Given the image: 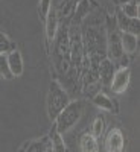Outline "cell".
Instances as JSON below:
<instances>
[{"label": "cell", "mask_w": 140, "mask_h": 152, "mask_svg": "<svg viewBox=\"0 0 140 152\" xmlns=\"http://www.w3.org/2000/svg\"><path fill=\"white\" fill-rule=\"evenodd\" d=\"M81 116H82V102H79V100L69 102L67 107L56 116V119H55V129L61 135L69 132L73 126L79 122Z\"/></svg>", "instance_id": "cell-1"}, {"label": "cell", "mask_w": 140, "mask_h": 152, "mask_svg": "<svg viewBox=\"0 0 140 152\" xmlns=\"http://www.w3.org/2000/svg\"><path fill=\"white\" fill-rule=\"evenodd\" d=\"M69 94L56 81H52L49 85V94H47V116L50 120H55L58 114L67 107Z\"/></svg>", "instance_id": "cell-2"}, {"label": "cell", "mask_w": 140, "mask_h": 152, "mask_svg": "<svg viewBox=\"0 0 140 152\" xmlns=\"http://www.w3.org/2000/svg\"><path fill=\"white\" fill-rule=\"evenodd\" d=\"M130 79H131V70L128 67H122L120 70H117L113 75V79L110 82L111 90L117 94L123 93L130 85Z\"/></svg>", "instance_id": "cell-3"}, {"label": "cell", "mask_w": 140, "mask_h": 152, "mask_svg": "<svg viewBox=\"0 0 140 152\" xmlns=\"http://www.w3.org/2000/svg\"><path fill=\"white\" fill-rule=\"evenodd\" d=\"M107 152H123V134L119 128H113L105 140Z\"/></svg>", "instance_id": "cell-4"}, {"label": "cell", "mask_w": 140, "mask_h": 152, "mask_svg": "<svg viewBox=\"0 0 140 152\" xmlns=\"http://www.w3.org/2000/svg\"><path fill=\"white\" fill-rule=\"evenodd\" d=\"M46 41H47V50H50V46H52L55 37H56V31H58V17L56 12L50 9L49 14L46 17Z\"/></svg>", "instance_id": "cell-5"}, {"label": "cell", "mask_w": 140, "mask_h": 152, "mask_svg": "<svg viewBox=\"0 0 140 152\" xmlns=\"http://www.w3.org/2000/svg\"><path fill=\"white\" fill-rule=\"evenodd\" d=\"M8 58V66H9V70H11V75L12 76H21L23 75V58H21V53L18 52L17 49L11 50V52L6 55Z\"/></svg>", "instance_id": "cell-6"}, {"label": "cell", "mask_w": 140, "mask_h": 152, "mask_svg": "<svg viewBox=\"0 0 140 152\" xmlns=\"http://www.w3.org/2000/svg\"><path fill=\"white\" fill-rule=\"evenodd\" d=\"M137 35L134 34H130V32H123L120 35V46H122V52L125 53H130L133 55L136 50H137Z\"/></svg>", "instance_id": "cell-7"}, {"label": "cell", "mask_w": 140, "mask_h": 152, "mask_svg": "<svg viewBox=\"0 0 140 152\" xmlns=\"http://www.w3.org/2000/svg\"><path fill=\"white\" fill-rule=\"evenodd\" d=\"M117 21H119V26L123 32H130L134 35H139V20L136 18H128L125 17L122 12H117Z\"/></svg>", "instance_id": "cell-8"}, {"label": "cell", "mask_w": 140, "mask_h": 152, "mask_svg": "<svg viewBox=\"0 0 140 152\" xmlns=\"http://www.w3.org/2000/svg\"><path fill=\"white\" fill-rule=\"evenodd\" d=\"M108 52H110V58H113V59L120 58L123 53L122 46H120V37L116 32L110 34V37H108Z\"/></svg>", "instance_id": "cell-9"}, {"label": "cell", "mask_w": 140, "mask_h": 152, "mask_svg": "<svg viewBox=\"0 0 140 152\" xmlns=\"http://www.w3.org/2000/svg\"><path fill=\"white\" fill-rule=\"evenodd\" d=\"M81 152H99V146H97V140L96 137L92 134H84L81 137Z\"/></svg>", "instance_id": "cell-10"}, {"label": "cell", "mask_w": 140, "mask_h": 152, "mask_svg": "<svg viewBox=\"0 0 140 152\" xmlns=\"http://www.w3.org/2000/svg\"><path fill=\"white\" fill-rule=\"evenodd\" d=\"M93 104H95L97 108L104 110V111H110V113L116 111V107H114L113 100H111L107 94H104V93H97V94L93 97Z\"/></svg>", "instance_id": "cell-11"}, {"label": "cell", "mask_w": 140, "mask_h": 152, "mask_svg": "<svg viewBox=\"0 0 140 152\" xmlns=\"http://www.w3.org/2000/svg\"><path fill=\"white\" fill-rule=\"evenodd\" d=\"M49 138H50V143H52V149H54V152H66L64 140H62L61 134H58V131L55 129V126L52 128V131H50Z\"/></svg>", "instance_id": "cell-12"}, {"label": "cell", "mask_w": 140, "mask_h": 152, "mask_svg": "<svg viewBox=\"0 0 140 152\" xmlns=\"http://www.w3.org/2000/svg\"><path fill=\"white\" fill-rule=\"evenodd\" d=\"M113 75H114V66L108 59H105L102 64H100V76H102V81L105 84H110L113 79Z\"/></svg>", "instance_id": "cell-13"}, {"label": "cell", "mask_w": 140, "mask_h": 152, "mask_svg": "<svg viewBox=\"0 0 140 152\" xmlns=\"http://www.w3.org/2000/svg\"><path fill=\"white\" fill-rule=\"evenodd\" d=\"M122 14L128 18H136L139 20V3L133 2V3H126V5H122Z\"/></svg>", "instance_id": "cell-14"}, {"label": "cell", "mask_w": 140, "mask_h": 152, "mask_svg": "<svg viewBox=\"0 0 140 152\" xmlns=\"http://www.w3.org/2000/svg\"><path fill=\"white\" fill-rule=\"evenodd\" d=\"M14 49L15 47H14V44H12V41L3 32H0V55L2 53H9L11 50H14Z\"/></svg>", "instance_id": "cell-15"}, {"label": "cell", "mask_w": 140, "mask_h": 152, "mask_svg": "<svg viewBox=\"0 0 140 152\" xmlns=\"http://www.w3.org/2000/svg\"><path fill=\"white\" fill-rule=\"evenodd\" d=\"M8 53H2L0 55V76L5 79H11L12 75H11V70H9V66H8V58H6Z\"/></svg>", "instance_id": "cell-16"}, {"label": "cell", "mask_w": 140, "mask_h": 152, "mask_svg": "<svg viewBox=\"0 0 140 152\" xmlns=\"http://www.w3.org/2000/svg\"><path fill=\"white\" fill-rule=\"evenodd\" d=\"M88 9H90V8H88V2H87V0H81L79 5L76 6V12H75L76 21H81V20L88 14Z\"/></svg>", "instance_id": "cell-17"}, {"label": "cell", "mask_w": 140, "mask_h": 152, "mask_svg": "<svg viewBox=\"0 0 140 152\" xmlns=\"http://www.w3.org/2000/svg\"><path fill=\"white\" fill-rule=\"evenodd\" d=\"M104 125H105L104 117L102 116H97L95 119V122H93V126H92V135L99 137L100 134H102V131H104Z\"/></svg>", "instance_id": "cell-18"}, {"label": "cell", "mask_w": 140, "mask_h": 152, "mask_svg": "<svg viewBox=\"0 0 140 152\" xmlns=\"http://www.w3.org/2000/svg\"><path fill=\"white\" fill-rule=\"evenodd\" d=\"M46 146H47L46 140H37V142L29 143V145H28V148L24 149L23 152H44Z\"/></svg>", "instance_id": "cell-19"}, {"label": "cell", "mask_w": 140, "mask_h": 152, "mask_svg": "<svg viewBox=\"0 0 140 152\" xmlns=\"http://www.w3.org/2000/svg\"><path fill=\"white\" fill-rule=\"evenodd\" d=\"M50 9H52V0H40V17L43 20H46Z\"/></svg>", "instance_id": "cell-20"}, {"label": "cell", "mask_w": 140, "mask_h": 152, "mask_svg": "<svg viewBox=\"0 0 140 152\" xmlns=\"http://www.w3.org/2000/svg\"><path fill=\"white\" fill-rule=\"evenodd\" d=\"M133 2H136V0H119V3H120V5H126V3H133Z\"/></svg>", "instance_id": "cell-21"}, {"label": "cell", "mask_w": 140, "mask_h": 152, "mask_svg": "<svg viewBox=\"0 0 140 152\" xmlns=\"http://www.w3.org/2000/svg\"><path fill=\"white\" fill-rule=\"evenodd\" d=\"M44 152H54V149H52V145H47V146H46V149H44Z\"/></svg>", "instance_id": "cell-22"}]
</instances>
